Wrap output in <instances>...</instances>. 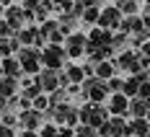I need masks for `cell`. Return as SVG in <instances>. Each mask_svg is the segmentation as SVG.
Returning <instances> with one entry per match:
<instances>
[{
	"label": "cell",
	"mask_w": 150,
	"mask_h": 137,
	"mask_svg": "<svg viewBox=\"0 0 150 137\" xmlns=\"http://www.w3.org/2000/svg\"><path fill=\"white\" fill-rule=\"evenodd\" d=\"M21 67L23 70H36V52H23L21 54Z\"/></svg>",
	"instance_id": "cell-5"
},
{
	"label": "cell",
	"mask_w": 150,
	"mask_h": 137,
	"mask_svg": "<svg viewBox=\"0 0 150 137\" xmlns=\"http://www.w3.org/2000/svg\"><path fill=\"white\" fill-rule=\"evenodd\" d=\"M3 70H8L11 75H16V73H18V65H16V60H5V62H3Z\"/></svg>",
	"instance_id": "cell-10"
},
{
	"label": "cell",
	"mask_w": 150,
	"mask_h": 137,
	"mask_svg": "<svg viewBox=\"0 0 150 137\" xmlns=\"http://www.w3.org/2000/svg\"><path fill=\"white\" fill-rule=\"evenodd\" d=\"M54 85H57V78H54V73H44V75H42V88L52 91Z\"/></svg>",
	"instance_id": "cell-8"
},
{
	"label": "cell",
	"mask_w": 150,
	"mask_h": 137,
	"mask_svg": "<svg viewBox=\"0 0 150 137\" xmlns=\"http://www.w3.org/2000/svg\"><path fill=\"white\" fill-rule=\"evenodd\" d=\"M80 49H83V36H73L70 39V54H80Z\"/></svg>",
	"instance_id": "cell-9"
},
{
	"label": "cell",
	"mask_w": 150,
	"mask_h": 137,
	"mask_svg": "<svg viewBox=\"0 0 150 137\" xmlns=\"http://www.w3.org/2000/svg\"><path fill=\"white\" fill-rule=\"evenodd\" d=\"M44 60H47V65H49V67H57V65H60V60H62V52L52 47L49 52H44Z\"/></svg>",
	"instance_id": "cell-6"
},
{
	"label": "cell",
	"mask_w": 150,
	"mask_h": 137,
	"mask_svg": "<svg viewBox=\"0 0 150 137\" xmlns=\"http://www.w3.org/2000/svg\"><path fill=\"white\" fill-rule=\"evenodd\" d=\"M78 137H93V132H91V127H88V124H86V127L78 132Z\"/></svg>",
	"instance_id": "cell-12"
},
{
	"label": "cell",
	"mask_w": 150,
	"mask_h": 137,
	"mask_svg": "<svg viewBox=\"0 0 150 137\" xmlns=\"http://www.w3.org/2000/svg\"><path fill=\"white\" fill-rule=\"evenodd\" d=\"M104 132H111V135H114V137H119V135H129V132H127V127H124V122H122V119H111V122H109V127H106Z\"/></svg>",
	"instance_id": "cell-4"
},
{
	"label": "cell",
	"mask_w": 150,
	"mask_h": 137,
	"mask_svg": "<svg viewBox=\"0 0 150 137\" xmlns=\"http://www.w3.org/2000/svg\"><path fill=\"white\" fill-rule=\"evenodd\" d=\"M127 104H129V101H127L122 93H117V96L111 98V104H109V111H114V114H124V111H127Z\"/></svg>",
	"instance_id": "cell-2"
},
{
	"label": "cell",
	"mask_w": 150,
	"mask_h": 137,
	"mask_svg": "<svg viewBox=\"0 0 150 137\" xmlns=\"http://www.w3.org/2000/svg\"><path fill=\"white\" fill-rule=\"evenodd\" d=\"M98 75L109 78V75H111V65H98Z\"/></svg>",
	"instance_id": "cell-11"
},
{
	"label": "cell",
	"mask_w": 150,
	"mask_h": 137,
	"mask_svg": "<svg viewBox=\"0 0 150 137\" xmlns=\"http://www.w3.org/2000/svg\"><path fill=\"white\" fill-rule=\"evenodd\" d=\"M127 111H129V114H135L137 119H140V117H145V111H148V104H145V98H135L132 104H127Z\"/></svg>",
	"instance_id": "cell-3"
},
{
	"label": "cell",
	"mask_w": 150,
	"mask_h": 137,
	"mask_svg": "<svg viewBox=\"0 0 150 137\" xmlns=\"http://www.w3.org/2000/svg\"><path fill=\"white\" fill-rule=\"evenodd\" d=\"M98 23H101V26H117V23H119V11H117V8H111V11H104V13L98 16Z\"/></svg>",
	"instance_id": "cell-1"
},
{
	"label": "cell",
	"mask_w": 150,
	"mask_h": 137,
	"mask_svg": "<svg viewBox=\"0 0 150 137\" xmlns=\"http://www.w3.org/2000/svg\"><path fill=\"white\" fill-rule=\"evenodd\" d=\"M16 91V83L11 78H5V80H0V96H11Z\"/></svg>",
	"instance_id": "cell-7"
},
{
	"label": "cell",
	"mask_w": 150,
	"mask_h": 137,
	"mask_svg": "<svg viewBox=\"0 0 150 137\" xmlns=\"http://www.w3.org/2000/svg\"><path fill=\"white\" fill-rule=\"evenodd\" d=\"M47 104H49V101H47L44 96H39V98H36V106H39V109H44V106H47Z\"/></svg>",
	"instance_id": "cell-13"
}]
</instances>
